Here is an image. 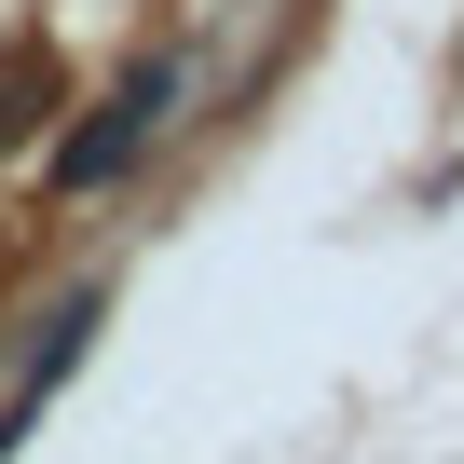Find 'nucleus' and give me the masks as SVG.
I'll list each match as a JSON object with an SVG mask.
<instances>
[{
    "instance_id": "nucleus-4",
    "label": "nucleus",
    "mask_w": 464,
    "mask_h": 464,
    "mask_svg": "<svg viewBox=\"0 0 464 464\" xmlns=\"http://www.w3.org/2000/svg\"><path fill=\"white\" fill-rule=\"evenodd\" d=\"M42 123H55V55H14L0 69V150H42Z\"/></svg>"
},
{
    "instance_id": "nucleus-3",
    "label": "nucleus",
    "mask_w": 464,
    "mask_h": 464,
    "mask_svg": "<svg viewBox=\"0 0 464 464\" xmlns=\"http://www.w3.org/2000/svg\"><path fill=\"white\" fill-rule=\"evenodd\" d=\"M110 96H123V123H137V137L164 150V137L191 123V96H205V55H191V42H164V55H137V69H123Z\"/></svg>"
},
{
    "instance_id": "nucleus-1",
    "label": "nucleus",
    "mask_w": 464,
    "mask_h": 464,
    "mask_svg": "<svg viewBox=\"0 0 464 464\" xmlns=\"http://www.w3.org/2000/svg\"><path fill=\"white\" fill-rule=\"evenodd\" d=\"M96 328H110V287H69V301H55L42 328H28V355H14V396H0V464L28 450V423L55 410V382H69V369L96 355Z\"/></svg>"
},
{
    "instance_id": "nucleus-2",
    "label": "nucleus",
    "mask_w": 464,
    "mask_h": 464,
    "mask_svg": "<svg viewBox=\"0 0 464 464\" xmlns=\"http://www.w3.org/2000/svg\"><path fill=\"white\" fill-rule=\"evenodd\" d=\"M137 164H150V137L123 123V96H96V110H82L69 137H55V191H123Z\"/></svg>"
}]
</instances>
